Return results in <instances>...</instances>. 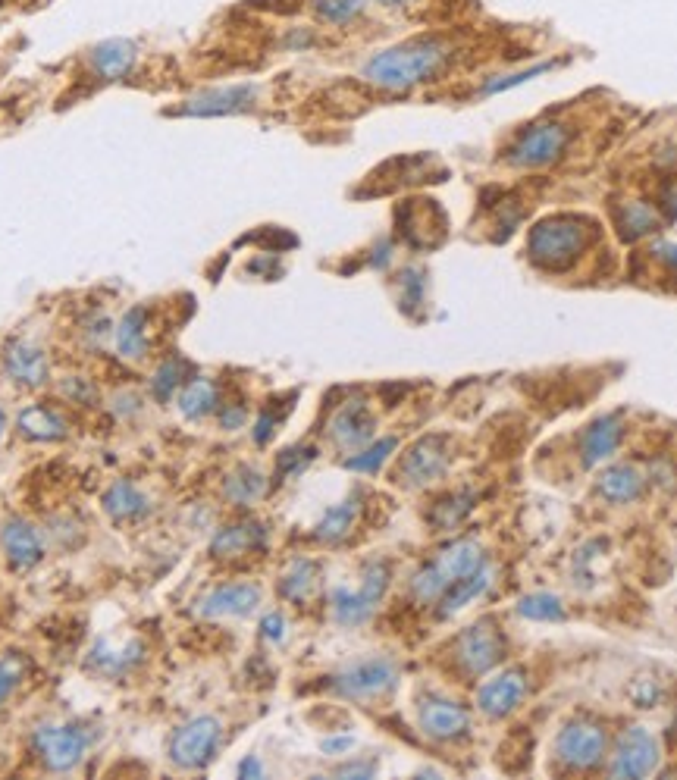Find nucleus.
<instances>
[{
	"label": "nucleus",
	"instance_id": "obj_1",
	"mask_svg": "<svg viewBox=\"0 0 677 780\" xmlns=\"http://www.w3.org/2000/svg\"><path fill=\"white\" fill-rule=\"evenodd\" d=\"M455 57V44L439 35H420L402 44H392L386 51L373 54L361 76L383 91H408L414 85L433 82Z\"/></svg>",
	"mask_w": 677,
	"mask_h": 780
},
{
	"label": "nucleus",
	"instance_id": "obj_2",
	"mask_svg": "<svg viewBox=\"0 0 677 780\" xmlns=\"http://www.w3.org/2000/svg\"><path fill=\"white\" fill-rule=\"evenodd\" d=\"M587 245V229L577 217H546L530 229L527 254L533 267L546 273H565Z\"/></svg>",
	"mask_w": 677,
	"mask_h": 780
},
{
	"label": "nucleus",
	"instance_id": "obj_3",
	"mask_svg": "<svg viewBox=\"0 0 677 780\" xmlns=\"http://www.w3.org/2000/svg\"><path fill=\"white\" fill-rule=\"evenodd\" d=\"M483 564H486V555L477 542L474 539H458V542H452V546L442 549L430 564L420 567L411 580V593L420 602H436L455 580L480 571Z\"/></svg>",
	"mask_w": 677,
	"mask_h": 780
},
{
	"label": "nucleus",
	"instance_id": "obj_4",
	"mask_svg": "<svg viewBox=\"0 0 677 780\" xmlns=\"http://www.w3.org/2000/svg\"><path fill=\"white\" fill-rule=\"evenodd\" d=\"M223 743V724L210 715L185 721L170 740V762L182 771H201L214 762Z\"/></svg>",
	"mask_w": 677,
	"mask_h": 780
},
{
	"label": "nucleus",
	"instance_id": "obj_5",
	"mask_svg": "<svg viewBox=\"0 0 677 780\" xmlns=\"http://www.w3.org/2000/svg\"><path fill=\"white\" fill-rule=\"evenodd\" d=\"M85 749H88V734L76 724H41L32 734V752L54 774L79 768L85 759Z\"/></svg>",
	"mask_w": 677,
	"mask_h": 780
},
{
	"label": "nucleus",
	"instance_id": "obj_6",
	"mask_svg": "<svg viewBox=\"0 0 677 780\" xmlns=\"http://www.w3.org/2000/svg\"><path fill=\"white\" fill-rule=\"evenodd\" d=\"M399 665L392 658H364L330 677V690L345 699H377L395 690Z\"/></svg>",
	"mask_w": 677,
	"mask_h": 780
},
{
	"label": "nucleus",
	"instance_id": "obj_7",
	"mask_svg": "<svg viewBox=\"0 0 677 780\" xmlns=\"http://www.w3.org/2000/svg\"><path fill=\"white\" fill-rule=\"evenodd\" d=\"M568 145H571V129L565 123H536L515 138V145L508 148V163L511 167L536 170L562 157Z\"/></svg>",
	"mask_w": 677,
	"mask_h": 780
},
{
	"label": "nucleus",
	"instance_id": "obj_8",
	"mask_svg": "<svg viewBox=\"0 0 677 780\" xmlns=\"http://www.w3.org/2000/svg\"><path fill=\"white\" fill-rule=\"evenodd\" d=\"M502 658H505V640L493 618L477 621L455 640V661L461 665V671L471 677L493 671Z\"/></svg>",
	"mask_w": 677,
	"mask_h": 780
},
{
	"label": "nucleus",
	"instance_id": "obj_9",
	"mask_svg": "<svg viewBox=\"0 0 677 780\" xmlns=\"http://www.w3.org/2000/svg\"><path fill=\"white\" fill-rule=\"evenodd\" d=\"M555 759L571 771H590L605 759V730L590 721L562 727L555 740Z\"/></svg>",
	"mask_w": 677,
	"mask_h": 780
},
{
	"label": "nucleus",
	"instance_id": "obj_10",
	"mask_svg": "<svg viewBox=\"0 0 677 780\" xmlns=\"http://www.w3.org/2000/svg\"><path fill=\"white\" fill-rule=\"evenodd\" d=\"M258 85L254 82H239V85H223V88H204L192 94L189 101L179 107L185 116H232L245 113L258 101Z\"/></svg>",
	"mask_w": 677,
	"mask_h": 780
},
{
	"label": "nucleus",
	"instance_id": "obj_11",
	"mask_svg": "<svg viewBox=\"0 0 677 780\" xmlns=\"http://www.w3.org/2000/svg\"><path fill=\"white\" fill-rule=\"evenodd\" d=\"M417 724L430 740L452 743V740H461L471 730V715H468V708H461L458 702L427 696L417 705Z\"/></svg>",
	"mask_w": 677,
	"mask_h": 780
},
{
	"label": "nucleus",
	"instance_id": "obj_12",
	"mask_svg": "<svg viewBox=\"0 0 677 780\" xmlns=\"http://www.w3.org/2000/svg\"><path fill=\"white\" fill-rule=\"evenodd\" d=\"M449 470V442L446 436H424L408 448L399 474L408 486H430Z\"/></svg>",
	"mask_w": 677,
	"mask_h": 780
},
{
	"label": "nucleus",
	"instance_id": "obj_13",
	"mask_svg": "<svg viewBox=\"0 0 677 780\" xmlns=\"http://www.w3.org/2000/svg\"><path fill=\"white\" fill-rule=\"evenodd\" d=\"M656 765H659L656 737H652L646 727H627L615 749L612 774L615 777H646L656 771Z\"/></svg>",
	"mask_w": 677,
	"mask_h": 780
},
{
	"label": "nucleus",
	"instance_id": "obj_14",
	"mask_svg": "<svg viewBox=\"0 0 677 780\" xmlns=\"http://www.w3.org/2000/svg\"><path fill=\"white\" fill-rule=\"evenodd\" d=\"M4 373L10 376V383H16L22 389H38L48 383V376H51L48 354H44L41 345H35L29 339H10L4 345Z\"/></svg>",
	"mask_w": 677,
	"mask_h": 780
},
{
	"label": "nucleus",
	"instance_id": "obj_15",
	"mask_svg": "<svg viewBox=\"0 0 677 780\" xmlns=\"http://www.w3.org/2000/svg\"><path fill=\"white\" fill-rule=\"evenodd\" d=\"M261 605V589L254 583H226L210 589V593L198 602V614L207 621L217 618H245Z\"/></svg>",
	"mask_w": 677,
	"mask_h": 780
},
{
	"label": "nucleus",
	"instance_id": "obj_16",
	"mask_svg": "<svg viewBox=\"0 0 677 780\" xmlns=\"http://www.w3.org/2000/svg\"><path fill=\"white\" fill-rule=\"evenodd\" d=\"M88 63H91V73L101 82H120L138 63V44L132 38H107L91 47Z\"/></svg>",
	"mask_w": 677,
	"mask_h": 780
},
{
	"label": "nucleus",
	"instance_id": "obj_17",
	"mask_svg": "<svg viewBox=\"0 0 677 780\" xmlns=\"http://www.w3.org/2000/svg\"><path fill=\"white\" fill-rule=\"evenodd\" d=\"M0 546H4V555L16 571H29V567L41 564V558H44L38 530L29 524V520H19V517H10L4 530H0Z\"/></svg>",
	"mask_w": 677,
	"mask_h": 780
},
{
	"label": "nucleus",
	"instance_id": "obj_18",
	"mask_svg": "<svg viewBox=\"0 0 677 780\" xmlns=\"http://www.w3.org/2000/svg\"><path fill=\"white\" fill-rule=\"evenodd\" d=\"M527 693V677L524 671H505L496 680H489L477 693V705L480 712L489 718H505L508 712H515L518 702Z\"/></svg>",
	"mask_w": 677,
	"mask_h": 780
},
{
	"label": "nucleus",
	"instance_id": "obj_19",
	"mask_svg": "<svg viewBox=\"0 0 677 780\" xmlns=\"http://www.w3.org/2000/svg\"><path fill=\"white\" fill-rule=\"evenodd\" d=\"M330 436L339 448H361L373 439V414L361 398L342 405L330 420Z\"/></svg>",
	"mask_w": 677,
	"mask_h": 780
},
{
	"label": "nucleus",
	"instance_id": "obj_20",
	"mask_svg": "<svg viewBox=\"0 0 677 780\" xmlns=\"http://www.w3.org/2000/svg\"><path fill=\"white\" fill-rule=\"evenodd\" d=\"M267 542V527L258 524V520H245V524H232V527H223L214 542H210V555L217 558H239L245 552H254V549H264Z\"/></svg>",
	"mask_w": 677,
	"mask_h": 780
},
{
	"label": "nucleus",
	"instance_id": "obj_21",
	"mask_svg": "<svg viewBox=\"0 0 677 780\" xmlns=\"http://www.w3.org/2000/svg\"><path fill=\"white\" fill-rule=\"evenodd\" d=\"M621 436H624V427H621V420L615 414L599 417L596 423H590V427L583 430V439H580L583 464L593 467V464L605 461L609 455H615V448L621 445Z\"/></svg>",
	"mask_w": 677,
	"mask_h": 780
},
{
	"label": "nucleus",
	"instance_id": "obj_22",
	"mask_svg": "<svg viewBox=\"0 0 677 780\" xmlns=\"http://www.w3.org/2000/svg\"><path fill=\"white\" fill-rule=\"evenodd\" d=\"M113 345L120 351V358L138 361L148 354V311L145 307H129L113 326Z\"/></svg>",
	"mask_w": 677,
	"mask_h": 780
},
{
	"label": "nucleus",
	"instance_id": "obj_23",
	"mask_svg": "<svg viewBox=\"0 0 677 780\" xmlns=\"http://www.w3.org/2000/svg\"><path fill=\"white\" fill-rule=\"evenodd\" d=\"M104 511L110 514V520H116V524H129V520L145 517L151 511V505L129 480H120L104 492Z\"/></svg>",
	"mask_w": 677,
	"mask_h": 780
},
{
	"label": "nucleus",
	"instance_id": "obj_24",
	"mask_svg": "<svg viewBox=\"0 0 677 780\" xmlns=\"http://www.w3.org/2000/svg\"><path fill=\"white\" fill-rule=\"evenodd\" d=\"M493 586V571L483 564L480 571H474V574H468V577H461V580H455L446 593L439 596V614L442 618H449V614H455V611H461L468 602H474V599H480L486 589Z\"/></svg>",
	"mask_w": 677,
	"mask_h": 780
},
{
	"label": "nucleus",
	"instance_id": "obj_25",
	"mask_svg": "<svg viewBox=\"0 0 677 780\" xmlns=\"http://www.w3.org/2000/svg\"><path fill=\"white\" fill-rule=\"evenodd\" d=\"M599 492H602L609 502H615V505H624V502L640 499V492H643L640 470L630 467V464H615V467H609V470H605V474L599 477Z\"/></svg>",
	"mask_w": 677,
	"mask_h": 780
},
{
	"label": "nucleus",
	"instance_id": "obj_26",
	"mask_svg": "<svg viewBox=\"0 0 677 780\" xmlns=\"http://www.w3.org/2000/svg\"><path fill=\"white\" fill-rule=\"evenodd\" d=\"M19 433L26 439H35V442H60L66 439V423L51 411V408H41V405H32L19 414L16 420Z\"/></svg>",
	"mask_w": 677,
	"mask_h": 780
},
{
	"label": "nucleus",
	"instance_id": "obj_27",
	"mask_svg": "<svg viewBox=\"0 0 677 780\" xmlns=\"http://www.w3.org/2000/svg\"><path fill=\"white\" fill-rule=\"evenodd\" d=\"M179 411L189 420H201L207 414H214L217 411V386L210 380H204V376H195V380H189L179 392Z\"/></svg>",
	"mask_w": 677,
	"mask_h": 780
},
{
	"label": "nucleus",
	"instance_id": "obj_28",
	"mask_svg": "<svg viewBox=\"0 0 677 780\" xmlns=\"http://www.w3.org/2000/svg\"><path fill=\"white\" fill-rule=\"evenodd\" d=\"M330 605H333V618L345 627L364 624L373 614V608H377V602L364 596V589H358V593H352V589H333Z\"/></svg>",
	"mask_w": 677,
	"mask_h": 780
},
{
	"label": "nucleus",
	"instance_id": "obj_29",
	"mask_svg": "<svg viewBox=\"0 0 677 780\" xmlns=\"http://www.w3.org/2000/svg\"><path fill=\"white\" fill-rule=\"evenodd\" d=\"M223 492L232 505H251L267 492V480L261 470L254 467H236L223 483Z\"/></svg>",
	"mask_w": 677,
	"mask_h": 780
},
{
	"label": "nucleus",
	"instance_id": "obj_30",
	"mask_svg": "<svg viewBox=\"0 0 677 780\" xmlns=\"http://www.w3.org/2000/svg\"><path fill=\"white\" fill-rule=\"evenodd\" d=\"M138 661H142V646H138V643H129L126 649H110L107 643H98L95 652H91V665H95L107 677L129 674Z\"/></svg>",
	"mask_w": 677,
	"mask_h": 780
},
{
	"label": "nucleus",
	"instance_id": "obj_31",
	"mask_svg": "<svg viewBox=\"0 0 677 780\" xmlns=\"http://www.w3.org/2000/svg\"><path fill=\"white\" fill-rule=\"evenodd\" d=\"M355 517H358V495H352L348 502H342V505H336V508L326 511V514L320 517V524H317L314 536L323 539V542H339L348 530H352Z\"/></svg>",
	"mask_w": 677,
	"mask_h": 780
},
{
	"label": "nucleus",
	"instance_id": "obj_32",
	"mask_svg": "<svg viewBox=\"0 0 677 780\" xmlns=\"http://www.w3.org/2000/svg\"><path fill=\"white\" fill-rule=\"evenodd\" d=\"M314 583H317V564L301 558L283 574V580H279V596L289 602H305L311 596Z\"/></svg>",
	"mask_w": 677,
	"mask_h": 780
},
{
	"label": "nucleus",
	"instance_id": "obj_33",
	"mask_svg": "<svg viewBox=\"0 0 677 780\" xmlns=\"http://www.w3.org/2000/svg\"><path fill=\"white\" fill-rule=\"evenodd\" d=\"M471 511H474V495H471V492H455V495H446V499H439V502L433 505L430 524L439 527V530H452V527H458Z\"/></svg>",
	"mask_w": 677,
	"mask_h": 780
},
{
	"label": "nucleus",
	"instance_id": "obj_34",
	"mask_svg": "<svg viewBox=\"0 0 677 780\" xmlns=\"http://www.w3.org/2000/svg\"><path fill=\"white\" fill-rule=\"evenodd\" d=\"M185 370H189V367H185V361H179V358L163 361L154 370V376H151V395L157 401H170L176 395V389L182 386V380H185Z\"/></svg>",
	"mask_w": 677,
	"mask_h": 780
},
{
	"label": "nucleus",
	"instance_id": "obj_35",
	"mask_svg": "<svg viewBox=\"0 0 677 780\" xmlns=\"http://www.w3.org/2000/svg\"><path fill=\"white\" fill-rule=\"evenodd\" d=\"M311 7L330 26H348V22L364 13L367 0H311Z\"/></svg>",
	"mask_w": 677,
	"mask_h": 780
},
{
	"label": "nucleus",
	"instance_id": "obj_36",
	"mask_svg": "<svg viewBox=\"0 0 677 780\" xmlns=\"http://www.w3.org/2000/svg\"><path fill=\"white\" fill-rule=\"evenodd\" d=\"M618 226H621V235L624 239H640V235H646V232H652L659 226V220H656V214L646 207V204H627L624 210H621V217H618Z\"/></svg>",
	"mask_w": 677,
	"mask_h": 780
},
{
	"label": "nucleus",
	"instance_id": "obj_37",
	"mask_svg": "<svg viewBox=\"0 0 677 780\" xmlns=\"http://www.w3.org/2000/svg\"><path fill=\"white\" fill-rule=\"evenodd\" d=\"M395 445H399V442H395L392 436H386V439H380V442L367 445L361 455L348 458L345 467H348V470H358V474H377V470L386 464V458L395 452Z\"/></svg>",
	"mask_w": 677,
	"mask_h": 780
},
{
	"label": "nucleus",
	"instance_id": "obj_38",
	"mask_svg": "<svg viewBox=\"0 0 677 780\" xmlns=\"http://www.w3.org/2000/svg\"><path fill=\"white\" fill-rule=\"evenodd\" d=\"M518 611L530 621H562L565 618L562 602H558V596H552V593H533V596L521 599Z\"/></svg>",
	"mask_w": 677,
	"mask_h": 780
},
{
	"label": "nucleus",
	"instance_id": "obj_39",
	"mask_svg": "<svg viewBox=\"0 0 677 780\" xmlns=\"http://www.w3.org/2000/svg\"><path fill=\"white\" fill-rule=\"evenodd\" d=\"M29 674V661H26V655H19V652H7L4 658H0V705H4L10 696H13V690L22 683V677Z\"/></svg>",
	"mask_w": 677,
	"mask_h": 780
},
{
	"label": "nucleus",
	"instance_id": "obj_40",
	"mask_svg": "<svg viewBox=\"0 0 677 780\" xmlns=\"http://www.w3.org/2000/svg\"><path fill=\"white\" fill-rule=\"evenodd\" d=\"M549 69H555L552 60H549V63H536V66H530V69H521V73H511V76H496V79H489V82L483 85V94H499V91H508V88H518V85H524L527 79H536V76L549 73Z\"/></svg>",
	"mask_w": 677,
	"mask_h": 780
},
{
	"label": "nucleus",
	"instance_id": "obj_41",
	"mask_svg": "<svg viewBox=\"0 0 677 780\" xmlns=\"http://www.w3.org/2000/svg\"><path fill=\"white\" fill-rule=\"evenodd\" d=\"M386 586H389V564H383V561H373V564H367V571H364V596H370L373 602H380L383 599V593H386Z\"/></svg>",
	"mask_w": 677,
	"mask_h": 780
},
{
	"label": "nucleus",
	"instance_id": "obj_42",
	"mask_svg": "<svg viewBox=\"0 0 677 780\" xmlns=\"http://www.w3.org/2000/svg\"><path fill=\"white\" fill-rule=\"evenodd\" d=\"M314 461V448H289V452L279 455V477H289L305 470Z\"/></svg>",
	"mask_w": 677,
	"mask_h": 780
},
{
	"label": "nucleus",
	"instance_id": "obj_43",
	"mask_svg": "<svg viewBox=\"0 0 677 780\" xmlns=\"http://www.w3.org/2000/svg\"><path fill=\"white\" fill-rule=\"evenodd\" d=\"M63 395H69L73 401H88L91 395H95V386H91L88 380H82V376H69V380L63 383Z\"/></svg>",
	"mask_w": 677,
	"mask_h": 780
},
{
	"label": "nucleus",
	"instance_id": "obj_44",
	"mask_svg": "<svg viewBox=\"0 0 677 780\" xmlns=\"http://www.w3.org/2000/svg\"><path fill=\"white\" fill-rule=\"evenodd\" d=\"M261 630H264L267 640L279 643V640H283V636H286V621H283V614H279V611L267 614V618L261 621Z\"/></svg>",
	"mask_w": 677,
	"mask_h": 780
},
{
	"label": "nucleus",
	"instance_id": "obj_45",
	"mask_svg": "<svg viewBox=\"0 0 677 780\" xmlns=\"http://www.w3.org/2000/svg\"><path fill=\"white\" fill-rule=\"evenodd\" d=\"M220 423H223L226 430H239L242 423H245V408H242V405H232V408L220 411Z\"/></svg>",
	"mask_w": 677,
	"mask_h": 780
},
{
	"label": "nucleus",
	"instance_id": "obj_46",
	"mask_svg": "<svg viewBox=\"0 0 677 780\" xmlns=\"http://www.w3.org/2000/svg\"><path fill=\"white\" fill-rule=\"evenodd\" d=\"M352 746H355V740H352V737H333V740H323V752H330V755L348 752Z\"/></svg>",
	"mask_w": 677,
	"mask_h": 780
},
{
	"label": "nucleus",
	"instance_id": "obj_47",
	"mask_svg": "<svg viewBox=\"0 0 677 780\" xmlns=\"http://www.w3.org/2000/svg\"><path fill=\"white\" fill-rule=\"evenodd\" d=\"M652 254H659L668 267H674L677 270V245H668V242H659L656 248H652Z\"/></svg>",
	"mask_w": 677,
	"mask_h": 780
},
{
	"label": "nucleus",
	"instance_id": "obj_48",
	"mask_svg": "<svg viewBox=\"0 0 677 780\" xmlns=\"http://www.w3.org/2000/svg\"><path fill=\"white\" fill-rule=\"evenodd\" d=\"M239 777H264V768H261V762L254 759V755H248V759L239 765Z\"/></svg>",
	"mask_w": 677,
	"mask_h": 780
},
{
	"label": "nucleus",
	"instance_id": "obj_49",
	"mask_svg": "<svg viewBox=\"0 0 677 780\" xmlns=\"http://www.w3.org/2000/svg\"><path fill=\"white\" fill-rule=\"evenodd\" d=\"M336 774L339 777H367V774H373V765H348V768H339Z\"/></svg>",
	"mask_w": 677,
	"mask_h": 780
},
{
	"label": "nucleus",
	"instance_id": "obj_50",
	"mask_svg": "<svg viewBox=\"0 0 677 780\" xmlns=\"http://www.w3.org/2000/svg\"><path fill=\"white\" fill-rule=\"evenodd\" d=\"M273 423H276L273 417H261V423H258V430H254V439H258L261 445H264V442H267V436L273 433Z\"/></svg>",
	"mask_w": 677,
	"mask_h": 780
},
{
	"label": "nucleus",
	"instance_id": "obj_51",
	"mask_svg": "<svg viewBox=\"0 0 677 780\" xmlns=\"http://www.w3.org/2000/svg\"><path fill=\"white\" fill-rule=\"evenodd\" d=\"M308 44H314V38L305 35V32H295V35L289 38V47H308Z\"/></svg>",
	"mask_w": 677,
	"mask_h": 780
},
{
	"label": "nucleus",
	"instance_id": "obj_52",
	"mask_svg": "<svg viewBox=\"0 0 677 780\" xmlns=\"http://www.w3.org/2000/svg\"><path fill=\"white\" fill-rule=\"evenodd\" d=\"M380 4H386V7H402V4H411V0H380Z\"/></svg>",
	"mask_w": 677,
	"mask_h": 780
},
{
	"label": "nucleus",
	"instance_id": "obj_53",
	"mask_svg": "<svg viewBox=\"0 0 677 780\" xmlns=\"http://www.w3.org/2000/svg\"><path fill=\"white\" fill-rule=\"evenodd\" d=\"M4 433H7V417H4V411H0V439H4Z\"/></svg>",
	"mask_w": 677,
	"mask_h": 780
}]
</instances>
